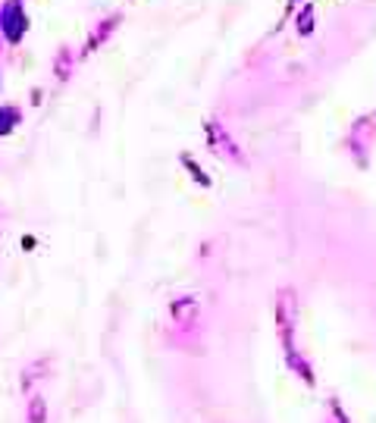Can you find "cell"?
I'll use <instances>...</instances> for the list:
<instances>
[{
	"instance_id": "6da1fadb",
	"label": "cell",
	"mask_w": 376,
	"mask_h": 423,
	"mask_svg": "<svg viewBox=\"0 0 376 423\" xmlns=\"http://www.w3.org/2000/svg\"><path fill=\"white\" fill-rule=\"evenodd\" d=\"M333 423H348V417H345V411L333 402Z\"/></svg>"
}]
</instances>
